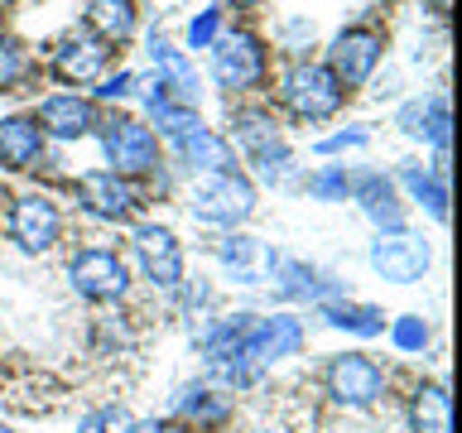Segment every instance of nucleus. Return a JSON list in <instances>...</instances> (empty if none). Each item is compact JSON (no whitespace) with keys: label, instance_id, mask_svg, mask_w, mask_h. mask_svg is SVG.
I'll use <instances>...</instances> for the list:
<instances>
[{"label":"nucleus","instance_id":"nucleus-24","mask_svg":"<svg viewBox=\"0 0 462 433\" xmlns=\"http://www.w3.org/2000/svg\"><path fill=\"white\" fill-rule=\"evenodd\" d=\"M179 414L183 419H202V424H217V419L226 414V400L208 395V390H188V395L179 400Z\"/></svg>","mask_w":462,"mask_h":433},{"label":"nucleus","instance_id":"nucleus-6","mask_svg":"<svg viewBox=\"0 0 462 433\" xmlns=\"http://www.w3.org/2000/svg\"><path fill=\"white\" fill-rule=\"evenodd\" d=\"M299 337H303L299 318L274 313V318H265V323H251V332H245L236 361H245L251 371H255V366H270V361H280V356H294V352H299Z\"/></svg>","mask_w":462,"mask_h":433},{"label":"nucleus","instance_id":"nucleus-1","mask_svg":"<svg viewBox=\"0 0 462 433\" xmlns=\"http://www.w3.org/2000/svg\"><path fill=\"white\" fill-rule=\"evenodd\" d=\"M255 207V188L241 179V173H208L198 188H193V216L202 222H217V226H236L245 222Z\"/></svg>","mask_w":462,"mask_h":433},{"label":"nucleus","instance_id":"nucleus-8","mask_svg":"<svg viewBox=\"0 0 462 433\" xmlns=\"http://www.w3.org/2000/svg\"><path fill=\"white\" fill-rule=\"evenodd\" d=\"M212 72L222 87H255L260 72H265V49L251 39V34H231L212 49Z\"/></svg>","mask_w":462,"mask_h":433},{"label":"nucleus","instance_id":"nucleus-4","mask_svg":"<svg viewBox=\"0 0 462 433\" xmlns=\"http://www.w3.org/2000/svg\"><path fill=\"white\" fill-rule=\"evenodd\" d=\"M371 265L390 284H414L429 270V245L410 236V231H390V236L381 231V241L371 245Z\"/></svg>","mask_w":462,"mask_h":433},{"label":"nucleus","instance_id":"nucleus-32","mask_svg":"<svg viewBox=\"0 0 462 433\" xmlns=\"http://www.w3.org/2000/svg\"><path fill=\"white\" fill-rule=\"evenodd\" d=\"M20 72H24V58H20V49H14L10 39H0V87L14 82Z\"/></svg>","mask_w":462,"mask_h":433},{"label":"nucleus","instance_id":"nucleus-19","mask_svg":"<svg viewBox=\"0 0 462 433\" xmlns=\"http://www.w3.org/2000/svg\"><path fill=\"white\" fill-rule=\"evenodd\" d=\"M414 433H453V400L443 385H424L414 395Z\"/></svg>","mask_w":462,"mask_h":433},{"label":"nucleus","instance_id":"nucleus-22","mask_svg":"<svg viewBox=\"0 0 462 433\" xmlns=\"http://www.w3.org/2000/svg\"><path fill=\"white\" fill-rule=\"evenodd\" d=\"M323 318H328L332 327L361 332V337L385 332V313H381V309H361V303H332V309H323Z\"/></svg>","mask_w":462,"mask_h":433},{"label":"nucleus","instance_id":"nucleus-31","mask_svg":"<svg viewBox=\"0 0 462 433\" xmlns=\"http://www.w3.org/2000/svg\"><path fill=\"white\" fill-rule=\"evenodd\" d=\"M429 140L439 144V154L448 150V101H443V97L429 106Z\"/></svg>","mask_w":462,"mask_h":433},{"label":"nucleus","instance_id":"nucleus-38","mask_svg":"<svg viewBox=\"0 0 462 433\" xmlns=\"http://www.w3.org/2000/svg\"><path fill=\"white\" fill-rule=\"evenodd\" d=\"M236 5H255V0H236Z\"/></svg>","mask_w":462,"mask_h":433},{"label":"nucleus","instance_id":"nucleus-17","mask_svg":"<svg viewBox=\"0 0 462 433\" xmlns=\"http://www.w3.org/2000/svg\"><path fill=\"white\" fill-rule=\"evenodd\" d=\"M39 121L53 130V135H82V130H92V101H82V97H49L43 101V111H39Z\"/></svg>","mask_w":462,"mask_h":433},{"label":"nucleus","instance_id":"nucleus-39","mask_svg":"<svg viewBox=\"0 0 462 433\" xmlns=\"http://www.w3.org/2000/svg\"><path fill=\"white\" fill-rule=\"evenodd\" d=\"M0 433H10V428H0Z\"/></svg>","mask_w":462,"mask_h":433},{"label":"nucleus","instance_id":"nucleus-10","mask_svg":"<svg viewBox=\"0 0 462 433\" xmlns=\"http://www.w3.org/2000/svg\"><path fill=\"white\" fill-rule=\"evenodd\" d=\"M10 236L24 245V251H49L58 241V207L39 193H24L10 212Z\"/></svg>","mask_w":462,"mask_h":433},{"label":"nucleus","instance_id":"nucleus-5","mask_svg":"<svg viewBox=\"0 0 462 433\" xmlns=\"http://www.w3.org/2000/svg\"><path fill=\"white\" fill-rule=\"evenodd\" d=\"M328 390H332V400H342V404H375L385 390V371L375 366L371 356L346 352L328 366Z\"/></svg>","mask_w":462,"mask_h":433},{"label":"nucleus","instance_id":"nucleus-35","mask_svg":"<svg viewBox=\"0 0 462 433\" xmlns=\"http://www.w3.org/2000/svg\"><path fill=\"white\" fill-rule=\"evenodd\" d=\"M404 130H419V121H424V101H414V106H404Z\"/></svg>","mask_w":462,"mask_h":433},{"label":"nucleus","instance_id":"nucleus-28","mask_svg":"<svg viewBox=\"0 0 462 433\" xmlns=\"http://www.w3.org/2000/svg\"><path fill=\"white\" fill-rule=\"evenodd\" d=\"M222 260H226V265H236V280L241 284H251V270H245V265L255 260V241L251 236H226L222 241Z\"/></svg>","mask_w":462,"mask_h":433},{"label":"nucleus","instance_id":"nucleus-3","mask_svg":"<svg viewBox=\"0 0 462 433\" xmlns=\"http://www.w3.org/2000/svg\"><path fill=\"white\" fill-rule=\"evenodd\" d=\"M68 280H72V289H78L82 299H92V303L121 299L125 284H130L125 280V260L116 251H82V255H72Z\"/></svg>","mask_w":462,"mask_h":433},{"label":"nucleus","instance_id":"nucleus-7","mask_svg":"<svg viewBox=\"0 0 462 433\" xmlns=\"http://www.w3.org/2000/svg\"><path fill=\"white\" fill-rule=\"evenodd\" d=\"M101 150L111 159V173H140L154 164V135L144 130L140 121H130V115H116V121L101 130Z\"/></svg>","mask_w":462,"mask_h":433},{"label":"nucleus","instance_id":"nucleus-33","mask_svg":"<svg viewBox=\"0 0 462 433\" xmlns=\"http://www.w3.org/2000/svg\"><path fill=\"white\" fill-rule=\"evenodd\" d=\"M361 140H366V130H342V135L323 140L318 150H323V154H332V150H346V144H361Z\"/></svg>","mask_w":462,"mask_h":433},{"label":"nucleus","instance_id":"nucleus-27","mask_svg":"<svg viewBox=\"0 0 462 433\" xmlns=\"http://www.w3.org/2000/svg\"><path fill=\"white\" fill-rule=\"evenodd\" d=\"M390 337H395L400 352H424V346H429V323L410 313V318H400V323L390 327Z\"/></svg>","mask_w":462,"mask_h":433},{"label":"nucleus","instance_id":"nucleus-16","mask_svg":"<svg viewBox=\"0 0 462 433\" xmlns=\"http://www.w3.org/2000/svg\"><path fill=\"white\" fill-rule=\"evenodd\" d=\"M356 198H361V207H366L371 222L400 231L404 207H400V198H395V188H390V179H381V173H366V179H356Z\"/></svg>","mask_w":462,"mask_h":433},{"label":"nucleus","instance_id":"nucleus-29","mask_svg":"<svg viewBox=\"0 0 462 433\" xmlns=\"http://www.w3.org/2000/svg\"><path fill=\"white\" fill-rule=\"evenodd\" d=\"M309 188H313V198H346V173L342 169H323V173L309 179Z\"/></svg>","mask_w":462,"mask_h":433},{"label":"nucleus","instance_id":"nucleus-15","mask_svg":"<svg viewBox=\"0 0 462 433\" xmlns=\"http://www.w3.org/2000/svg\"><path fill=\"white\" fill-rule=\"evenodd\" d=\"M150 53H154V68H159V87H164L173 101H183V106H188V101L198 97V72H193V63H188L179 49L159 43V39H154Z\"/></svg>","mask_w":462,"mask_h":433},{"label":"nucleus","instance_id":"nucleus-37","mask_svg":"<svg viewBox=\"0 0 462 433\" xmlns=\"http://www.w3.org/2000/svg\"><path fill=\"white\" fill-rule=\"evenodd\" d=\"M433 5H439V10H448V0H433Z\"/></svg>","mask_w":462,"mask_h":433},{"label":"nucleus","instance_id":"nucleus-18","mask_svg":"<svg viewBox=\"0 0 462 433\" xmlns=\"http://www.w3.org/2000/svg\"><path fill=\"white\" fill-rule=\"evenodd\" d=\"M179 154H183V164H193V169H208V173H226L231 169V144L222 135H212V130H193V135H183L179 140Z\"/></svg>","mask_w":462,"mask_h":433},{"label":"nucleus","instance_id":"nucleus-34","mask_svg":"<svg viewBox=\"0 0 462 433\" xmlns=\"http://www.w3.org/2000/svg\"><path fill=\"white\" fill-rule=\"evenodd\" d=\"M130 92V72H116V78L101 87V97H125Z\"/></svg>","mask_w":462,"mask_h":433},{"label":"nucleus","instance_id":"nucleus-14","mask_svg":"<svg viewBox=\"0 0 462 433\" xmlns=\"http://www.w3.org/2000/svg\"><path fill=\"white\" fill-rule=\"evenodd\" d=\"M43 150V125L29 121V115H10V121H0V159H5L10 169H29Z\"/></svg>","mask_w":462,"mask_h":433},{"label":"nucleus","instance_id":"nucleus-13","mask_svg":"<svg viewBox=\"0 0 462 433\" xmlns=\"http://www.w3.org/2000/svg\"><path fill=\"white\" fill-rule=\"evenodd\" d=\"M106 58H111V49H106L97 34H72L63 49H58V78H68V82H92L97 72L106 68Z\"/></svg>","mask_w":462,"mask_h":433},{"label":"nucleus","instance_id":"nucleus-25","mask_svg":"<svg viewBox=\"0 0 462 433\" xmlns=\"http://www.w3.org/2000/svg\"><path fill=\"white\" fill-rule=\"evenodd\" d=\"M82 433H140V428H135V419H130V410L106 404V410H97V414L82 419Z\"/></svg>","mask_w":462,"mask_h":433},{"label":"nucleus","instance_id":"nucleus-21","mask_svg":"<svg viewBox=\"0 0 462 433\" xmlns=\"http://www.w3.org/2000/svg\"><path fill=\"white\" fill-rule=\"evenodd\" d=\"M87 20H92L101 43H111V39H130V29H135V10H130V0H92Z\"/></svg>","mask_w":462,"mask_h":433},{"label":"nucleus","instance_id":"nucleus-9","mask_svg":"<svg viewBox=\"0 0 462 433\" xmlns=\"http://www.w3.org/2000/svg\"><path fill=\"white\" fill-rule=\"evenodd\" d=\"M135 251H140V265H144V280L150 284L173 289L183 280V251H179V241H173V231L140 226L135 231Z\"/></svg>","mask_w":462,"mask_h":433},{"label":"nucleus","instance_id":"nucleus-11","mask_svg":"<svg viewBox=\"0 0 462 433\" xmlns=\"http://www.w3.org/2000/svg\"><path fill=\"white\" fill-rule=\"evenodd\" d=\"M375 58H381V34L375 29H346V34H337V43H332V78L356 87L371 78Z\"/></svg>","mask_w":462,"mask_h":433},{"label":"nucleus","instance_id":"nucleus-26","mask_svg":"<svg viewBox=\"0 0 462 433\" xmlns=\"http://www.w3.org/2000/svg\"><path fill=\"white\" fill-rule=\"evenodd\" d=\"M270 270L280 274V289H284V294H313V270H309V265L284 260V255H270Z\"/></svg>","mask_w":462,"mask_h":433},{"label":"nucleus","instance_id":"nucleus-30","mask_svg":"<svg viewBox=\"0 0 462 433\" xmlns=\"http://www.w3.org/2000/svg\"><path fill=\"white\" fill-rule=\"evenodd\" d=\"M217 39V10H202L193 24H188V43L193 49H208V43Z\"/></svg>","mask_w":462,"mask_h":433},{"label":"nucleus","instance_id":"nucleus-12","mask_svg":"<svg viewBox=\"0 0 462 433\" xmlns=\"http://www.w3.org/2000/svg\"><path fill=\"white\" fill-rule=\"evenodd\" d=\"M78 193H82V202H87V212H92V216H106V222H125L130 207H135L130 183L121 179V173H111V169L82 173Z\"/></svg>","mask_w":462,"mask_h":433},{"label":"nucleus","instance_id":"nucleus-23","mask_svg":"<svg viewBox=\"0 0 462 433\" xmlns=\"http://www.w3.org/2000/svg\"><path fill=\"white\" fill-rule=\"evenodd\" d=\"M404 183H410V193L424 202L433 216H448V188L439 173H424V169H404Z\"/></svg>","mask_w":462,"mask_h":433},{"label":"nucleus","instance_id":"nucleus-2","mask_svg":"<svg viewBox=\"0 0 462 433\" xmlns=\"http://www.w3.org/2000/svg\"><path fill=\"white\" fill-rule=\"evenodd\" d=\"M284 101L294 115H303V121H318V115H332L342 106V82L332 78V68L299 63V68H289V78H284Z\"/></svg>","mask_w":462,"mask_h":433},{"label":"nucleus","instance_id":"nucleus-36","mask_svg":"<svg viewBox=\"0 0 462 433\" xmlns=\"http://www.w3.org/2000/svg\"><path fill=\"white\" fill-rule=\"evenodd\" d=\"M154 433H188L183 424H173V428H154Z\"/></svg>","mask_w":462,"mask_h":433},{"label":"nucleus","instance_id":"nucleus-20","mask_svg":"<svg viewBox=\"0 0 462 433\" xmlns=\"http://www.w3.org/2000/svg\"><path fill=\"white\" fill-rule=\"evenodd\" d=\"M231 125H236V144H241V150L251 154V159H265V154H274V150H284V144H280V130H274L270 115L241 111Z\"/></svg>","mask_w":462,"mask_h":433}]
</instances>
